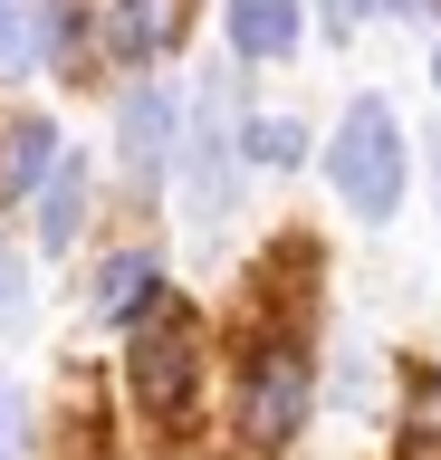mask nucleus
<instances>
[{
    "label": "nucleus",
    "instance_id": "1",
    "mask_svg": "<svg viewBox=\"0 0 441 460\" xmlns=\"http://www.w3.org/2000/svg\"><path fill=\"white\" fill-rule=\"evenodd\" d=\"M326 172H336V192H346L355 221H393L403 211V135H393V106L384 96H355L346 106Z\"/></svg>",
    "mask_w": 441,
    "mask_h": 460
},
{
    "label": "nucleus",
    "instance_id": "2",
    "mask_svg": "<svg viewBox=\"0 0 441 460\" xmlns=\"http://www.w3.org/2000/svg\"><path fill=\"white\" fill-rule=\"evenodd\" d=\"M192 384H202V326H192L182 297H163L145 316V336H135V394H145V412L163 431H182L192 422Z\"/></svg>",
    "mask_w": 441,
    "mask_h": 460
},
{
    "label": "nucleus",
    "instance_id": "3",
    "mask_svg": "<svg viewBox=\"0 0 441 460\" xmlns=\"http://www.w3.org/2000/svg\"><path fill=\"white\" fill-rule=\"evenodd\" d=\"M231 77H202V96H192V125H182V221L192 230H221L231 221Z\"/></svg>",
    "mask_w": 441,
    "mask_h": 460
},
{
    "label": "nucleus",
    "instance_id": "4",
    "mask_svg": "<svg viewBox=\"0 0 441 460\" xmlns=\"http://www.w3.org/2000/svg\"><path fill=\"white\" fill-rule=\"evenodd\" d=\"M297 422H307V365H297V345H250V365H240V441L250 451H288Z\"/></svg>",
    "mask_w": 441,
    "mask_h": 460
},
{
    "label": "nucleus",
    "instance_id": "5",
    "mask_svg": "<svg viewBox=\"0 0 441 460\" xmlns=\"http://www.w3.org/2000/svg\"><path fill=\"white\" fill-rule=\"evenodd\" d=\"M116 154H125V172H135V182H154V172H163V154H173V106H163V86H135V96H125Z\"/></svg>",
    "mask_w": 441,
    "mask_h": 460
},
{
    "label": "nucleus",
    "instance_id": "6",
    "mask_svg": "<svg viewBox=\"0 0 441 460\" xmlns=\"http://www.w3.org/2000/svg\"><path fill=\"white\" fill-rule=\"evenodd\" d=\"M182 20H192L182 0H116V58H135V67L163 58V49L182 39Z\"/></svg>",
    "mask_w": 441,
    "mask_h": 460
},
{
    "label": "nucleus",
    "instance_id": "7",
    "mask_svg": "<svg viewBox=\"0 0 441 460\" xmlns=\"http://www.w3.org/2000/svg\"><path fill=\"white\" fill-rule=\"evenodd\" d=\"M231 49L240 58H288L297 49V0H231Z\"/></svg>",
    "mask_w": 441,
    "mask_h": 460
},
{
    "label": "nucleus",
    "instance_id": "8",
    "mask_svg": "<svg viewBox=\"0 0 441 460\" xmlns=\"http://www.w3.org/2000/svg\"><path fill=\"white\" fill-rule=\"evenodd\" d=\"M49 172H58V135H49V115H20L10 144H0V182L10 192H39Z\"/></svg>",
    "mask_w": 441,
    "mask_h": 460
},
{
    "label": "nucleus",
    "instance_id": "9",
    "mask_svg": "<svg viewBox=\"0 0 441 460\" xmlns=\"http://www.w3.org/2000/svg\"><path fill=\"white\" fill-rule=\"evenodd\" d=\"M77 221H87V164L58 154V172L39 182V240L58 250V240H77Z\"/></svg>",
    "mask_w": 441,
    "mask_h": 460
},
{
    "label": "nucleus",
    "instance_id": "10",
    "mask_svg": "<svg viewBox=\"0 0 441 460\" xmlns=\"http://www.w3.org/2000/svg\"><path fill=\"white\" fill-rule=\"evenodd\" d=\"M96 307L116 316V326H125V316H135V326H145V316L163 307V288H154V259H116V269H106V279H96Z\"/></svg>",
    "mask_w": 441,
    "mask_h": 460
},
{
    "label": "nucleus",
    "instance_id": "11",
    "mask_svg": "<svg viewBox=\"0 0 441 460\" xmlns=\"http://www.w3.org/2000/svg\"><path fill=\"white\" fill-rule=\"evenodd\" d=\"M39 58V0H0V77H30Z\"/></svg>",
    "mask_w": 441,
    "mask_h": 460
},
{
    "label": "nucleus",
    "instance_id": "12",
    "mask_svg": "<svg viewBox=\"0 0 441 460\" xmlns=\"http://www.w3.org/2000/svg\"><path fill=\"white\" fill-rule=\"evenodd\" d=\"M307 154V125L297 115H269V125H250V164H297Z\"/></svg>",
    "mask_w": 441,
    "mask_h": 460
},
{
    "label": "nucleus",
    "instance_id": "13",
    "mask_svg": "<svg viewBox=\"0 0 441 460\" xmlns=\"http://www.w3.org/2000/svg\"><path fill=\"white\" fill-rule=\"evenodd\" d=\"M30 451V412H20V394L0 384V460H20Z\"/></svg>",
    "mask_w": 441,
    "mask_h": 460
},
{
    "label": "nucleus",
    "instance_id": "14",
    "mask_svg": "<svg viewBox=\"0 0 441 460\" xmlns=\"http://www.w3.org/2000/svg\"><path fill=\"white\" fill-rule=\"evenodd\" d=\"M365 10H375V0H326V20L346 29V39H355V20H365Z\"/></svg>",
    "mask_w": 441,
    "mask_h": 460
},
{
    "label": "nucleus",
    "instance_id": "15",
    "mask_svg": "<svg viewBox=\"0 0 441 460\" xmlns=\"http://www.w3.org/2000/svg\"><path fill=\"white\" fill-rule=\"evenodd\" d=\"M384 10H403V20H432V0H384Z\"/></svg>",
    "mask_w": 441,
    "mask_h": 460
},
{
    "label": "nucleus",
    "instance_id": "16",
    "mask_svg": "<svg viewBox=\"0 0 441 460\" xmlns=\"http://www.w3.org/2000/svg\"><path fill=\"white\" fill-rule=\"evenodd\" d=\"M403 460H441V441H412V451H403Z\"/></svg>",
    "mask_w": 441,
    "mask_h": 460
},
{
    "label": "nucleus",
    "instance_id": "17",
    "mask_svg": "<svg viewBox=\"0 0 441 460\" xmlns=\"http://www.w3.org/2000/svg\"><path fill=\"white\" fill-rule=\"evenodd\" d=\"M432 67H441V49H432Z\"/></svg>",
    "mask_w": 441,
    "mask_h": 460
},
{
    "label": "nucleus",
    "instance_id": "18",
    "mask_svg": "<svg viewBox=\"0 0 441 460\" xmlns=\"http://www.w3.org/2000/svg\"><path fill=\"white\" fill-rule=\"evenodd\" d=\"M432 182H441V164H432Z\"/></svg>",
    "mask_w": 441,
    "mask_h": 460
}]
</instances>
